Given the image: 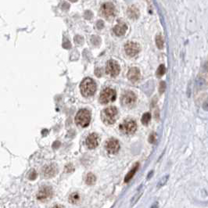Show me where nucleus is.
Returning <instances> with one entry per match:
<instances>
[{"label":"nucleus","instance_id":"f257e3e1","mask_svg":"<svg viewBox=\"0 0 208 208\" xmlns=\"http://www.w3.org/2000/svg\"><path fill=\"white\" fill-rule=\"evenodd\" d=\"M80 89L82 96L85 97H89L95 94L96 91V84L93 80L87 78L82 81L80 85Z\"/></svg>","mask_w":208,"mask_h":208},{"label":"nucleus","instance_id":"f03ea898","mask_svg":"<svg viewBox=\"0 0 208 208\" xmlns=\"http://www.w3.org/2000/svg\"><path fill=\"white\" fill-rule=\"evenodd\" d=\"M118 116V109L114 107H107L102 111V119L106 125H113L115 123Z\"/></svg>","mask_w":208,"mask_h":208},{"label":"nucleus","instance_id":"7ed1b4c3","mask_svg":"<svg viewBox=\"0 0 208 208\" xmlns=\"http://www.w3.org/2000/svg\"><path fill=\"white\" fill-rule=\"evenodd\" d=\"M91 121V114L88 110L86 109H82L80 110L75 117V122L78 125L82 127V128H86L89 125Z\"/></svg>","mask_w":208,"mask_h":208},{"label":"nucleus","instance_id":"20e7f679","mask_svg":"<svg viewBox=\"0 0 208 208\" xmlns=\"http://www.w3.org/2000/svg\"><path fill=\"white\" fill-rule=\"evenodd\" d=\"M137 129V125L135 121L132 119L125 120L120 125V131L125 135H132L135 133Z\"/></svg>","mask_w":208,"mask_h":208},{"label":"nucleus","instance_id":"39448f33","mask_svg":"<svg viewBox=\"0 0 208 208\" xmlns=\"http://www.w3.org/2000/svg\"><path fill=\"white\" fill-rule=\"evenodd\" d=\"M116 100V92L112 89H105L101 92L100 102L102 104H107Z\"/></svg>","mask_w":208,"mask_h":208},{"label":"nucleus","instance_id":"423d86ee","mask_svg":"<svg viewBox=\"0 0 208 208\" xmlns=\"http://www.w3.org/2000/svg\"><path fill=\"white\" fill-rule=\"evenodd\" d=\"M100 13H101L102 16L105 17L106 19H111L115 14V8L112 3L107 2L101 6Z\"/></svg>","mask_w":208,"mask_h":208},{"label":"nucleus","instance_id":"0eeeda50","mask_svg":"<svg viewBox=\"0 0 208 208\" xmlns=\"http://www.w3.org/2000/svg\"><path fill=\"white\" fill-rule=\"evenodd\" d=\"M106 72L111 77L118 76L120 73V66L115 60H109L106 67Z\"/></svg>","mask_w":208,"mask_h":208},{"label":"nucleus","instance_id":"6e6552de","mask_svg":"<svg viewBox=\"0 0 208 208\" xmlns=\"http://www.w3.org/2000/svg\"><path fill=\"white\" fill-rule=\"evenodd\" d=\"M136 102V96L132 92H126L121 98V103L124 107H132Z\"/></svg>","mask_w":208,"mask_h":208},{"label":"nucleus","instance_id":"1a4fd4ad","mask_svg":"<svg viewBox=\"0 0 208 208\" xmlns=\"http://www.w3.org/2000/svg\"><path fill=\"white\" fill-rule=\"evenodd\" d=\"M53 196V189L49 186H42L37 195V199L40 201H45L50 199Z\"/></svg>","mask_w":208,"mask_h":208},{"label":"nucleus","instance_id":"9d476101","mask_svg":"<svg viewBox=\"0 0 208 208\" xmlns=\"http://www.w3.org/2000/svg\"><path fill=\"white\" fill-rule=\"evenodd\" d=\"M125 49L126 54L132 57V56H136L139 53L140 50V47L139 44L133 42H129L125 45Z\"/></svg>","mask_w":208,"mask_h":208},{"label":"nucleus","instance_id":"9b49d317","mask_svg":"<svg viewBox=\"0 0 208 208\" xmlns=\"http://www.w3.org/2000/svg\"><path fill=\"white\" fill-rule=\"evenodd\" d=\"M106 150L109 153L115 154L118 152V150H120V144L119 142L117 139H111L108 140L107 142L105 145Z\"/></svg>","mask_w":208,"mask_h":208},{"label":"nucleus","instance_id":"f8f14e48","mask_svg":"<svg viewBox=\"0 0 208 208\" xmlns=\"http://www.w3.org/2000/svg\"><path fill=\"white\" fill-rule=\"evenodd\" d=\"M86 146L89 149H95L99 145V136L96 133H92L90 134L87 138H86Z\"/></svg>","mask_w":208,"mask_h":208},{"label":"nucleus","instance_id":"ddd939ff","mask_svg":"<svg viewBox=\"0 0 208 208\" xmlns=\"http://www.w3.org/2000/svg\"><path fill=\"white\" fill-rule=\"evenodd\" d=\"M56 173H57V167L55 164L47 165L42 170V174L45 178L54 177Z\"/></svg>","mask_w":208,"mask_h":208},{"label":"nucleus","instance_id":"4468645a","mask_svg":"<svg viewBox=\"0 0 208 208\" xmlns=\"http://www.w3.org/2000/svg\"><path fill=\"white\" fill-rule=\"evenodd\" d=\"M140 71L137 67H132L128 73V78L132 82H136L140 79Z\"/></svg>","mask_w":208,"mask_h":208},{"label":"nucleus","instance_id":"2eb2a0df","mask_svg":"<svg viewBox=\"0 0 208 208\" xmlns=\"http://www.w3.org/2000/svg\"><path fill=\"white\" fill-rule=\"evenodd\" d=\"M128 30V27L125 23H118L115 27H114V32L118 36H122L126 33Z\"/></svg>","mask_w":208,"mask_h":208},{"label":"nucleus","instance_id":"dca6fc26","mask_svg":"<svg viewBox=\"0 0 208 208\" xmlns=\"http://www.w3.org/2000/svg\"><path fill=\"white\" fill-rule=\"evenodd\" d=\"M128 15L131 19H137L139 16V12L136 6L132 5L128 9Z\"/></svg>","mask_w":208,"mask_h":208},{"label":"nucleus","instance_id":"f3484780","mask_svg":"<svg viewBox=\"0 0 208 208\" xmlns=\"http://www.w3.org/2000/svg\"><path fill=\"white\" fill-rule=\"evenodd\" d=\"M139 164L138 163L136 164V165H135V166L132 167V170H131L130 171H129V173L126 175V176H125V182H129L131 179L134 177L135 174H136V171H137L138 169H139Z\"/></svg>","mask_w":208,"mask_h":208},{"label":"nucleus","instance_id":"a211bd4d","mask_svg":"<svg viewBox=\"0 0 208 208\" xmlns=\"http://www.w3.org/2000/svg\"><path fill=\"white\" fill-rule=\"evenodd\" d=\"M143 193V189H141V190H139V191L136 192V195L132 197V200H131V206H133V205L136 204V203H137L138 201H139V198L141 197V196Z\"/></svg>","mask_w":208,"mask_h":208},{"label":"nucleus","instance_id":"6ab92c4d","mask_svg":"<svg viewBox=\"0 0 208 208\" xmlns=\"http://www.w3.org/2000/svg\"><path fill=\"white\" fill-rule=\"evenodd\" d=\"M80 200V196L78 192H74V193L71 194L69 197V201L71 203H78Z\"/></svg>","mask_w":208,"mask_h":208},{"label":"nucleus","instance_id":"aec40b11","mask_svg":"<svg viewBox=\"0 0 208 208\" xmlns=\"http://www.w3.org/2000/svg\"><path fill=\"white\" fill-rule=\"evenodd\" d=\"M156 43H157V46L158 47V49H163L164 45V38L162 37V35L158 34L157 36V38H156Z\"/></svg>","mask_w":208,"mask_h":208},{"label":"nucleus","instance_id":"412c9836","mask_svg":"<svg viewBox=\"0 0 208 208\" xmlns=\"http://www.w3.org/2000/svg\"><path fill=\"white\" fill-rule=\"evenodd\" d=\"M96 178L94 175L92 173H89L86 176V178H85V182L87 183L88 185H93L96 182Z\"/></svg>","mask_w":208,"mask_h":208},{"label":"nucleus","instance_id":"4be33fe9","mask_svg":"<svg viewBox=\"0 0 208 208\" xmlns=\"http://www.w3.org/2000/svg\"><path fill=\"white\" fill-rule=\"evenodd\" d=\"M150 119H151V114L150 113H146L143 115V118H142V123L144 125H147L150 122Z\"/></svg>","mask_w":208,"mask_h":208},{"label":"nucleus","instance_id":"5701e85b","mask_svg":"<svg viewBox=\"0 0 208 208\" xmlns=\"http://www.w3.org/2000/svg\"><path fill=\"white\" fill-rule=\"evenodd\" d=\"M165 71H166V67L164 65L161 64L160 66H159L157 69V77H161L163 76L164 74H165Z\"/></svg>","mask_w":208,"mask_h":208},{"label":"nucleus","instance_id":"b1692460","mask_svg":"<svg viewBox=\"0 0 208 208\" xmlns=\"http://www.w3.org/2000/svg\"><path fill=\"white\" fill-rule=\"evenodd\" d=\"M167 180H168V175L167 176H164V177L163 178L161 179L160 181L158 182L157 184V188H160V187H162L164 185L166 184V182H167Z\"/></svg>","mask_w":208,"mask_h":208},{"label":"nucleus","instance_id":"393cba45","mask_svg":"<svg viewBox=\"0 0 208 208\" xmlns=\"http://www.w3.org/2000/svg\"><path fill=\"white\" fill-rule=\"evenodd\" d=\"M36 177H37V173L34 170L31 171L30 172L29 175H28V178H29V179H31V180H34V179L36 178Z\"/></svg>","mask_w":208,"mask_h":208},{"label":"nucleus","instance_id":"a878e982","mask_svg":"<svg viewBox=\"0 0 208 208\" xmlns=\"http://www.w3.org/2000/svg\"><path fill=\"white\" fill-rule=\"evenodd\" d=\"M165 89H166V85H165V82H161L160 84V87H159L160 92V93H163V92L165 91Z\"/></svg>","mask_w":208,"mask_h":208},{"label":"nucleus","instance_id":"bb28decb","mask_svg":"<svg viewBox=\"0 0 208 208\" xmlns=\"http://www.w3.org/2000/svg\"><path fill=\"white\" fill-rule=\"evenodd\" d=\"M155 136H156V135L154 134V133H153V134L150 135V143H154V141H155V139H156Z\"/></svg>","mask_w":208,"mask_h":208},{"label":"nucleus","instance_id":"cd10ccee","mask_svg":"<svg viewBox=\"0 0 208 208\" xmlns=\"http://www.w3.org/2000/svg\"><path fill=\"white\" fill-rule=\"evenodd\" d=\"M96 26H97L98 28H100V29H101L102 27H103V21H101V20H100V21H98L97 22V24H96Z\"/></svg>","mask_w":208,"mask_h":208},{"label":"nucleus","instance_id":"c85d7f7f","mask_svg":"<svg viewBox=\"0 0 208 208\" xmlns=\"http://www.w3.org/2000/svg\"><path fill=\"white\" fill-rule=\"evenodd\" d=\"M53 208H63V206H60V205H56V206H53Z\"/></svg>","mask_w":208,"mask_h":208},{"label":"nucleus","instance_id":"c756f323","mask_svg":"<svg viewBox=\"0 0 208 208\" xmlns=\"http://www.w3.org/2000/svg\"><path fill=\"white\" fill-rule=\"evenodd\" d=\"M71 1H72V2H76L77 0H71Z\"/></svg>","mask_w":208,"mask_h":208}]
</instances>
